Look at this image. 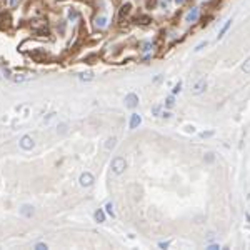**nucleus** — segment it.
Here are the masks:
<instances>
[{
	"mask_svg": "<svg viewBox=\"0 0 250 250\" xmlns=\"http://www.w3.org/2000/svg\"><path fill=\"white\" fill-rule=\"evenodd\" d=\"M115 145H117V139H115V137H110V139H107V142H105V148H107V150L115 148Z\"/></svg>",
	"mask_w": 250,
	"mask_h": 250,
	"instance_id": "obj_15",
	"label": "nucleus"
},
{
	"mask_svg": "<svg viewBox=\"0 0 250 250\" xmlns=\"http://www.w3.org/2000/svg\"><path fill=\"white\" fill-rule=\"evenodd\" d=\"M93 217H95V220L98 222V223H102V222H105V214L102 208H98V210H95V214H93Z\"/></svg>",
	"mask_w": 250,
	"mask_h": 250,
	"instance_id": "obj_13",
	"label": "nucleus"
},
{
	"mask_svg": "<svg viewBox=\"0 0 250 250\" xmlns=\"http://www.w3.org/2000/svg\"><path fill=\"white\" fill-rule=\"evenodd\" d=\"M197 18H198V8H192V10L187 14L185 20L189 22V23H192V22H197Z\"/></svg>",
	"mask_w": 250,
	"mask_h": 250,
	"instance_id": "obj_8",
	"label": "nucleus"
},
{
	"mask_svg": "<svg viewBox=\"0 0 250 250\" xmlns=\"http://www.w3.org/2000/svg\"><path fill=\"white\" fill-rule=\"evenodd\" d=\"M168 243H170V242H162V243H160V247H162V248H167Z\"/></svg>",
	"mask_w": 250,
	"mask_h": 250,
	"instance_id": "obj_33",
	"label": "nucleus"
},
{
	"mask_svg": "<svg viewBox=\"0 0 250 250\" xmlns=\"http://www.w3.org/2000/svg\"><path fill=\"white\" fill-rule=\"evenodd\" d=\"M220 248V245H217V243H212V245H208V250H218Z\"/></svg>",
	"mask_w": 250,
	"mask_h": 250,
	"instance_id": "obj_29",
	"label": "nucleus"
},
{
	"mask_svg": "<svg viewBox=\"0 0 250 250\" xmlns=\"http://www.w3.org/2000/svg\"><path fill=\"white\" fill-rule=\"evenodd\" d=\"M204 160L207 162V164H212V162L215 160V154H214V152H207V154H205V157H204Z\"/></svg>",
	"mask_w": 250,
	"mask_h": 250,
	"instance_id": "obj_17",
	"label": "nucleus"
},
{
	"mask_svg": "<svg viewBox=\"0 0 250 250\" xmlns=\"http://www.w3.org/2000/svg\"><path fill=\"white\" fill-rule=\"evenodd\" d=\"M130 8H132V5H130V4H125V5H122L120 12H118V17H120V18H123L125 15H129Z\"/></svg>",
	"mask_w": 250,
	"mask_h": 250,
	"instance_id": "obj_12",
	"label": "nucleus"
},
{
	"mask_svg": "<svg viewBox=\"0 0 250 250\" xmlns=\"http://www.w3.org/2000/svg\"><path fill=\"white\" fill-rule=\"evenodd\" d=\"M175 2H177V4H182V2H183V0H175Z\"/></svg>",
	"mask_w": 250,
	"mask_h": 250,
	"instance_id": "obj_35",
	"label": "nucleus"
},
{
	"mask_svg": "<svg viewBox=\"0 0 250 250\" xmlns=\"http://www.w3.org/2000/svg\"><path fill=\"white\" fill-rule=\"evenodd\" d=\"M64 32H65V23L60 22V33H64Z\"/></svg>",
	"mask_w": 250,
	"mask_h": 250,
	"instance_id": "obj_31",
	"label": "nucleus"
},
{
	"mask_svg": "<svg viewBox=\"0 0 250 250\" xmlns=\"http://www.w3.org/2000/svg\"><path fill=\"white\" fill-rule=\"evenodd\" d=\"M150 48H152V45H150L148 42H147V43H143V45H142V52H148Z\"/></svg>",
	"mask_w": 250,
	"mask_h": 250,
	"instance_id": "obj_27",
	"label": "nucleus"
},
{
	"mask_svg": "<svg viewBox=\"0 0 250 250\" xmlns=\"http://www.w3.org/2000/svg\"><path fill=\"white\" fill-rule=\"evenodd\" d=\"M95 25L98 27V29H104L105 25H107V18H105V17H97Z\"/></svg>",
	"mask_w": 250,
	"mask_h": 250,
	"instance_id": "obj_16",
	"label": "nucleus"
},
{
	"mask_svg": "<svg viewBox=\"0 0 250 250\" xmlns=\"http://www.w3.org/2000/svg\"><path fill=\"white\" fill-rule=\"evenodd\" d=\"M20 214L23 215L25 218H32L33 215H35V208H33L32 205L25 204V205H22V208H20Z\"/></svg>",
	"mask_w": 250,
	"mask_h": 250,
	"instance_id": "obj_6",
	"label": "nucleus"
},
{
	"mask_svg": "<svg viewBox=\"0 0 250 250\" xmlns=\"http://www.w3.org/2000/svg\"><path fill=\"white\" fill-rule=\"evenodd\" d=\"M30 57L35 58L37 62H42L43 58L47 57V54H45V52H42V50H35V52H30Z\"/></svg>",
	"mask_w": 250,
	"mask_h": 250,
	"instance_id": "obj_10",
	"label": "nucleus"
},
{
	"mask_svg": "<svg viewBox=\"0 0 250 250\" xmlns=\"http://www.w3.org/2000/svg\"><path fill=\"white\" fill-rule=\"evenodd\" d=\"M142 123V117H140L139 114H132V117H130V129H137L139 125Z\"/></svg>",
	"mask_w": 250,
	"mask_h": 250,
	"instance_id": "obj_7",
	"label": "nucleus"
},
{
	"mask_svg": "<svg viewBox=\"0 0 250 250\" xmlns=\"http://www.w3.org/2000/svg\"><path fill=\"white\" fill-rule=\"evenodd\" d=\"M105 210H107V214L110 215V217H115V212H114V205H112V202H108V204L105 205Z\"/></svg>",
	"mask_w": 250,
	"mask_h": 250,
	"instance_id": "obj_18",
	"label": "nucleus"
},
{
	"mask_svg": "<svg viewBox=\"0 0 250 250\" xmlns=\"http://www.w3.org/2000/svg\"><path fill=\"white\" fill-rule=\"evenodd\" d=\"M93 180L95 179H93V175L90 173V172H83V173L80 175V179H79V183L82 187H90L93 183Z\"/></svg>",
	"mask_w": 250,
	"mask_h": 250,
	"instance_id": "obj_3",
	"label": "nucleus"
},
{
	"mask_svg": "<svg viewBox=\"0 0 250 250\" xmlns=\"http://www.w3.org/2000/svg\"><path fill=\"white\" fill-rule=\"evenodd\" d=\"M205 89H207V80H205V79H200V80H197V82L193 83L192 93H193V95H200V93L205 92Z\"/></svg>",
	"mask_w": 250,
	"mask_h": 250,
	"instance_id": "obj_2",
	"label": "nucleus"
},
{
	"mask_svg": "<svg viewBox=\"0 0 250 250\" xmlns=\"http://www.w3.org/2000/svg\"><path fill=\"white\" fill-rule=\"evenodd\" d=\"M137 105H139V95H135V93H129V95H125V107L135 108Z\"/></svg>",
	"mask_w": 250,
	"mask_h": 250,
	"instance_id": "obj_5",
	"label": "nucleus"
},
{
	"mask_svg": "<svg viewBox=\"0 0 250 250\" xmlns=\"http://www.w3.org/2000/svg\"><path fill=\"white\" fill-rule=\"evenodd\" d=\"M110 167H112V172H114L115 175H122L125 172V168H127V162H125L123 157H115L114 160H112Z\"/></svg>",
	"mask_w": 250,
	"mask_h": 250,
	"instance_id": "obj_1",
	"label": "nucleus"
},
{
	"mask_svg": "<svg viewBox=\"0 0 250 250\" xmlns=\"http://www.w3.org/2000/svg\"><path fill=\"white\" fill-rule=\"evenodd\" d=\"M35 248H37V250H47L48 247H47V243H37Z\"/></svg>",
	"mask_w": 250,
	"mask_h": 250,
	"instance_id": "obj_26",
	"label": "nucleus"
},
{
	"mask_svg": "<svg viewBox=\"0 0 250 250\" xmlns=\"http://www.w3.org/2000/svg\"><path fill=\"white\" fill-rule=\"evenodd\" d=\"M230 25H232V20H227V22H225V25L220 29V32H218V39H222V37L227 33V30L230 29Z\"/></svg>",
	"mask_w": 250,
	"mask_h": 250,
	"instance_id": "obj_14",
	"label": "nucleus"
},
{
	"mask_svg": "<svg viewBox=\"0 0 250 250\" xmlns=\"http://www.w3.org/2000/svg\"><path fill=\"white\" fill-rule=\"evenodd\" d=\"M160 110H162L160 105H155V107L152 108V114H154V115H158V114H160Z\"/></svg>",
	"mask_w": 250,
	"mask_h": 250,
	"instance_id": "obj_25",
	"label": "nucleus"
},
{
	"mask_svg": "<svg viewBox=\"0 0 250 250\" xmlns=\"http://www.w3.org/2000/svg\"><path fill=\"white\" fill-rule=\"evenodd\" d=\"M20 147L22 150H32L35 147V142H33V139L30 135H23L20 139Z\"/></svg>",
	"mask_w": 250,
	"mask_h": 250,
	"instance_id": "obj_4",
	"label": "nucleus"
},
{
	"mask_svg": "<svg viewBox=\"0 0 250 250\" xmlns=\"http://www.w3.org/2000/svg\"><path fill=\"white\" fill-rule=\"evenodd\" d=\"M165 105H167V107L168 108H172V107H173V105H175V100H173V97H167V100H165Z\"/></svg>",
	"mask_w": 250,
	"mask_h": 250,
	"instance_id": "obj_20",
	"label": "nucleus"
},
{
	"mask_svg": "<svg viewBox=\"0 0 250 250\" xmlns=\"http://www.w3.org/2000/svg\"><path fill=\"white\" fill-rule=\"evenodd\" d=\"M180 90H182V82H177L175 87H173V93H179Z\"/></svg>",
	"mask_w": 250,
	"mask_h": 250,
	"instance_id": "obj_23",
	"label": "nucleus"
},
{
	"mask_svg": "<svg viewBox=\"0 0 250 250\" xmlns=\"http://www.w3.org/2000/svg\"><path fill=\"white\" fill-rule=\"evenodd\" d=\"M137 20H140V23H143V25H147L148 22H152V18L150 17H147V15H142V17H139Z\"/></svg>",
	"mask_w": 250,
	"mask_h": 250,
	"instance_id": "obj_21",
	"label": "nucleus"
},
{
	"mask_svg": "<svg viewBox=\"0 0 250 250\" xmlns=\"http://www.w3.org/2000/svg\"><path fill=\"white\" fill-rule=\"evenodd\" d=\"M207 43H208L207 40H205V42H200L198 45L195 47V52H198V50H202V48H204V47H207Z\"/></svg>",
	"mask_w": 250,
	"mask_h": 250,
	"instance_id": "obj_24",
	"label": "nucleus"
},
{
	"mask_svg": "<svg viewBox=\"0 0 250 250\" xmlns=\"http://www.w3.org/2000/svg\"><path fill=\"white\" fill-rule=\"evenodd\" d=\"M242 70L245 72V73H250V57L247 58L245 62H243V65H242Z\"/></svg>",
	"mask_w": 250,
	"mask_h": 250,
	"instance_id": "obj_19",
	"label": "nucleus"
},
{
	"mask_svg": "<svg viewBox=\"0 0 250 250\" xmlns=\"http://www.w3.org/2000/svg\"><path fill=\"white\" fill-rule=\"evenodd\" d=\"M79 79L82 80V82H90V80L95 79V75H93L92 72H83V73H79Z\"/></svg>",
	"mask_w": 250,
	"mask_h": 250,
	"instance_id": "obj_11",
	"label": "nucleus"
},
{
	"mask_svg": "<svg viewBox=\"0 0 250 250\" xmlns=\"http://www.w3.org/2000/svg\"><path fill=\"white\" fill-rule=\"evenodd\" d=\"M160 117H164V118H170V114H168V112H164V114H162Z\"/></svg>",
	"mask_w": 250,
	"mask_h": 250,
	"instance_id": "obj_32",
	"label": "nucleus"
},
{
	"mask_svg": "<svg viewBox=\"0 0 250 250\" xmlns=\"http://www.w3.org/2000/svg\"><path fill=\"white\" fill-rule=\"evenodd\" d=\"M68 18H70V20H75V18H79V14H77L75 10H70L68 12Z\"/></svg>",
	"mask_w": 250,
	"mask_h": 250,
	"instance_id": "obj_22",
	"label": "nucleus"
},
{
	"mask_svg": "<svg viewBox=\"0 0 250 250\" xmlns=\"http://www.w3.org/2000/svg\"><path fill=\"white\" fill-rule=\"evenodd\" d=\"M12 80H14V82H29V80H33V75H23V73L14 75Z\"/></svg>",
	"mask_w": 250,
	"mask_h": 250,
	"instance_id": "obj_9",
	"label": "nucleus"
},
{
	"mask_svg": "<svg viewBox=\"0 0 250 250\" xmlns=\"http://www.w3.org/2000/svg\"><path fill=\"white\" fill-rule=\"evenodd\" d=\"M17 2H18V0H8V5H10V7H15V5H17Z\"/></svg>",
	"mask_w": 250,
	"mask_h": 250,
	"instance_id": "obj_30",
	"label": "nucleus"
},
{
	"mask_svg": "<svg viewBox=\"0 0 250 250\" xmlns=\"http://www.w3.org/2000/svg\"><path fill=\"white\" fill-rule=\"evenodd\" d=\"M214 135V132H202L200 133V137H202V139H208V137H212Z\"/></svg>",
	"mask_w": 250,
	"mask_h": 250,
	"instance_id": "obj_28",
	"label": "nucleus"
},
{
	"mask_svg": "<svg viewBox=\"0 0 250 250\" xmlns=\"http://www.w3.org/2000/svg\"><path fill=\"white\" fill-rule=\"evenodd\" d=\"M160 80H162V75H157V77H155V79H154V82L157 83V82H160Z\"/></svg>",
	"mask_w": 250,
	"mask_h": 250,
	"instance_id": "obj_34",
	"label": "nucleus"
}]
</instances>
